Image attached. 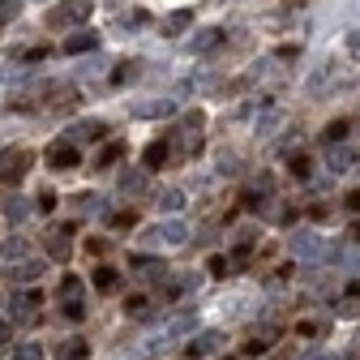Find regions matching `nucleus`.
Returning a JSON list of instances; mask_svg holds the SVG:
<instances>
[{"instance_id":"obj_35","label":"nucleus","mask_w":360,"mask_h":360,"mask_svg":"<svg viewBox=\"0 0 360 360\" xmlns=\"http://www.w3.org/2000/svg\"><path fill=\"white\" fill-rule=\"evenodd\" d=\"M120 26H150V13H129V18H120Z\"/></svg>"},{"instance_id":"obj_22","label":"nucleus","mask_w":360,"mask_h":360,"mask_svg":"<svg viewBox=\"0 0 360 360\" xmlns=\"http://www.w3.org/2000/svg\"><path fill=\"white\" fill-rule=\"evenodd\" d=\"M138 275H146V279H163V275H167V266H163V262H150V257H138Z\"/></svg>"},{"instance_id":"obj_12","label":"nucleus","mask_w":360,"mask_h":360,"mask_svg":"<svg viewBox=\"0 0 360 360\" xmlns=\"http://www.w3.org/2000/svg\"><path fill=\"white\" fill-rule=\"evenodd\" d=\"M116 185H120V193H142V189H146V172H138V167H124Z\"/></svg>"},{"instance_id":"obj_1","label":"nucleus","mask_w":360,"mask_h":360,"mask_svg":"<svg viewBox=\"0 0 360 360\" xmlns=\"http://www.w3.org/2000/svg\"><path fill=\"white\" fill-rule=\"evenodd\" d=\"M90 13H95V0H60L56 9H48V26H56V30H73V26L90 22Z\"/></svg>"},{"instance_id":"obj_8","label":"nucleus","mask_w":360,"mask_h":360,"mask_svg":"<svg viewBox=\"0 0 360 360\" xmlns=\"http://www.w3.org/2000/svg\"><path fill=\"white\" fill-rule=\"evenodd\" d=\"M292 253L296 257H322V236L318 232H296L292 236Z\"/></svg>"},{"instance_id":"obj_33","label":"nucleus","mask_w":360,"mask_h":360,"mask_svg":"<svg viewBox=\"0 0 360 360\" xmlns=\"http://www.w3.org/2000/svg\"><path fill=\"white\" fill-rule=\"evenodd\" d=\"M292 176H296V180H309V159H304V155L292 159Z\"/></svg>"},{"instance_id":"obj_2","label":"nucleus","mask_w":360,"mask_h":360,"mask_svg":"<svg viewBox=\"0 0 360 360\" xmlns=\"http://www.w3.org/2000/svg\"><path fill=\"white\" fill-rule=\"evenodd\" d=\"M26 172H30V150H22V146L0 150V180H5V185H18Z\"/></svg>"},{"instance_id":"obj_31","label":"nucleus","mask_w":360,"mask_h":360,"mask_svg":"<svg viewBox=\"0 0 360 360\" xmlns=\"http://www.w3.org/2000/svg\"><path fill=\"white\" fill-rule=\"evenodd\" d=\"M60 292H65V296H69V304H73V300L82 296V283H77V279L69 275V279H60Z\"/></svg>"},{"instance_id":"obj_15","label":"nucleus","mask_w":360,"mask_h":360,"mask_svg":"<svg viewBox=\"0 0 360 360\" xmlns=\"http://www.w3.org/2000/svg\"><path fill=\"white\" fill-rule=\"evenodd\" d=\"M13 275H18V283H34V279L43 275V262H39V257H26V262L13 270Z\"/></svg>"},{"instance_id":"obj_18","label":"nucleus","mask_w":360,"mask_h":360,"mask_svg":"<svg viewBox=\"0 0 360 360\" xmlns=\"http://www.w3.org/2000/svg\"><path fill=\"white\" fill-rule=\"evenodd\" d=\"M180 206H185V193H180V189H159V210L176 214Z\"/></svg>"},{"instance_id":"obj_5","label":"nucleus","mask_w":360,"mask_h":360,"mask_svg":"<svg viewBox=\"0 0 360 360\" xmlns=\"http://www.w3.org/2000/svg\"><path fill=\"white\" fill-rule=\"evenodd\" d=\"M150 240H163V245H185L189 240V228L180 219H167V223H159V228L150 232Z\"/></svg>"},{"instance_id":"obj_11","label":"nucleus","mask_w":360,"mask_h":360,"mask_svg":"<svg viewBox=\"0 0 360 360\" xmlns=\"http://www.w3.org/2000/svg\"><path fill=\"white\" fill-rule=\"evenodd\" d=\"M176 99H150V103H133V116H172Z\"/></svg>"},{"instance_id":"obj_30","label":"nucleus","mask_w":360,"mask_h":360,"mask_svg":"<svg viewBox=\"0 0 360 360\" xmlns=\"http://www.w3.org/2000/svg\"><path fill=\"white\" fill-rule=\"evenodd\" d=\"M95 288L99 292H112L116 288V270H95Z\"/></svg>"},{"instance_id":"obj_29","label":"nucleus","mask_w":360,"mask_h":360,"mask_svg":"<svg viewBox=\"0 0 360 360\" xmlns=\"http://www.w3.org/2000/svg\"><path fill=\"white\" fill-rule=\"evenodd\" d=\"M13 360H43V347H39V343H22V347L13 352Z\"/></svg>"},{"instance_id":"obj_25","label":"nucleus","mask_w":360,"mask_h":360,"mask_svg":"<svg viewBox=\"0 0 360 360\" xmlns=\"http://www.w3.org/2000/svg\"><path fill=\"white\" fill-rule=\"evenodd\" d=\"M167 159V142H155V146H146V167H159Z\"/></svg>"},{"instance_id":"obj_24","label":"nucleus","mask_w":360,"mask_h":360,"mask_svg":"<svg viewBox=\"0 0 360 360\" xmlns=\"http://www.w3.org/2000/svg\"><path fill=\"white\" fill-rule=\"evenodd\" d=\"M18 13H22V0H0V30H5Z\"/></svg>"},{"instance_id":"obj_38","label":"nucleus","mask_w":360,"mask_h":360,"mask_svg":"<svg viewBox=\"0 0 360 360\" xmlns=\"http://www.w3.org/2000/svg\"><path fill=\"white\" fill-rule=\"evenodd\" d=\"M65 356H73V360H77V356H86V343H69V347H65Z\"/></svg>"},{"instance_id":"obj_34","label":"nucleus","mask_w":360,"mask_h":360,"mask_svg":"<svg viewBox=\"0 0 360 360\" xmlns=\"http://www.w3.org/2000/svg\"><path fill=\"white\" fill-rule=\"evenodd\" d=\"M279 120H283V116H279V112H266V116H262V120H257V133H270V129H275V124H279Z\"/></svg>"},{"instance_id":"obj_16","label":"nucleus","mask_w":360,"mask_h":360,"mask_svg":"<svg viewBox=\"0 0 360 360\" xmlns=\"http://www.w3.org/2000/svg\"><path fill=\"white\" fill-rule=\"evenodd\" d=\"M34 304H43V300H39V292H26V296H18V300H13V318H18V322H22V318H30V313H34Z\"/></svg>"},{"instance_id":"obj_21","label":"nucleus","mask_w":360,"mask_h":360,"mask_svg":"<svg viewBox=\"0 0 360 360\" xmlns=\"http://www.w3.org/2000/svg\"><path fill=\"white\" fill-rule=\"evenodd\" d=\"M138 73H142V69H138V60H120V65L112 69V82H116V86H124V82H133Z\"/></svg>"},{"instance_id":"obj_7","label":"nucleus","mask_w":360,"mask_h":360,"mask_svg":"<svg viewBox=\"0 0 360 360\" xmlns=\"http://www.w3.org/2000/svg\"><path fill=\"white\" fill-rule=\"evenodd\" d=\"M99 48V34L95 30H73L69 39H65V52L69 56H82V52H95Z\"/></svg>"},{"instance_id":"obj_20","label":"nucleus","mask_w":360,"mask_h":360,"mask_svg":"<svg viewBox=\"0 0 360 360\" xmlns=\"http://www.w3.org/2000/svg\"><path fill=\"white\" fill-rule=\"evenodd\" d=\"M343 133H347V120H335L322 129V146H343Z\"/></svg>"},{"instance_id":"obj_14","label":"nucleus","mask_w":360,"mask_h":360,"mask_svg":"<svg viewBox=\"0 0 360 360\" xmlns=\"http://www.w3.org/2000/svg\"><path fill=\"white\" fill-rule=\"evenodd\" d=\"M223 43V30H198L193 34V52H214Z\"/></svg>"},{"instance_id":"obj_40","label":"nucleus","mask_w":360,"mask_h":360,"mask_svg":"<svg viewBox=\"0 0 360 360\" xmlns=\"http://www.w3.org/2000/svg\"><path fill=\"white\" fill-rule=\"evenodd\" d=\"M352 236H356V240H360V223H356V232H352Z\"/></svg>"},{"instance_id":"obj_6","label":"nucleus","mask_w":360,"mask_h":360,"mask_svg":"<svg viewBox=\"0 0 360 360\" xmlns=\"http://www.w3.org/2000/svg\"><path fill=\"white\" fill-rule=\"evenodd\" d=\"M103 133H108L103 120H77L69 129V142H103Z\"/></svg>"},{"instance_id":"obj_9","label":"nucleus","mask_w":360,"mask_h":360,"mask_svg":"<svg viewBox=\"0 0 360 360\" xmlns=\"http://www.w3.org/2000/svg\"><path fill=\"white\" fill-rule=\"evenodd\" d=\"M352 163H356V155H352L347 146H326V172H330V176L352 172Z\"/></svg>"},{"instance_id":"obj_28","label":"nucleus","mask_w":360,"mask_h":360,"mask_svg":"<svg viewBox=\"0 0 360 360\" xmlns=\"http://www.w3.org/2000/svg\"><path fill=\"white\" fill-rule=\"evenodd\" d=\"M26 214H30V202H26V198H13V202H9V219H13V223H22Z\"/></svg>"},{"instance_id":"obj_17","label":"nucleus","mask_w":360,"mask_h":360,"mask_svg":"<svg viewBox=\"0 0 360 360\" xmlns=\"http://www.w3.org/2000/svg\"><path fill=\"white\" fill-rule=\"evenodd\" d=\"M193 322H198L193 313H176V318L163 326V339H167V335H185V330H193Z\"/></svg>"},{"instance_id":"obj_23","label":"nucleus","mask_w":360,"mask_h":360,"mask_svg":"<svg viewBox=\"0 0 360 360\" xmlns=\"http://www.w3.org/2000/svg\"><path fill=\"white\" fill-rule=\"evenodd\" d=\"M219 347V335H198V343H189V356H210Z\"/></svg>"},{"instance_id":"obj_26","label":"nucleus","mask_w":360,"mask_h":360,"mask_svg":"<svg viewBox=\"0 0 360 360\" xmlns=\"http://www.w3.org/2000/svg\"><path fill=\"white\" fill-rule=\"evenodd\" d=\"M77 210H82V214H86V210H90V214H99V210H103V198H95V193H82V198H77Z\"/></svg>"},{"instance_id":"obj_39","label":"nucleus","mask_w":360,"mask_h":360,"mask_svg":"<svg viewBox=\"0 0 360 360\" xmlns=\"http://www.w3.org/2000/svg\"><path fill=\"white\" fill-rule=\"evenodd\" d=\"M5 339H9V322H5V318H0V343H5Z\"/></svg>"},{"instance_id":"obj_13","label":"nucleus","mask_w":360,"mask_h":360,"mask_svg":"<svg viewBox=\"0 0 360 360\" xmlns=\"http://www.w3.org/2000/svg\"><path fill=\"white\" fill-rule=\"evenodd\" d=\"M69 223H65V228H52L48 232V249H52V257H69Z\"/></svg>"},{"instance_id":"obj_36","label":"nucleus","mask_w":360,"mask_h":360,"mask_svg":"<svg viewBox=\"0 0 360 360\" xmlns=\"http://www.w3.org/2000/svg\"><path fill=\"white\" fill-rule=\"evenodd\" d=\"M266 347H270V339H249V343H245V352H249V356H262Z\"/></svg>"},{"instance_id":"obj_32","label":"nucleus","mask_w":360,"mask_h":360,"mask_svg":"<svg viewBox=\"0 0 360 360\" xmlns=\"http://www.w3.org/2000/svg\"><path fill=\"white\" fill-rule=\"evenodd\" d=\"M116 159H124V146H116V142H112V146L103 150V159H99V163H103V167H112Z\"/></svg>"},{"instance_id":"obj_27","label":"nucleus","mask_w":360,"mask_h":360,"mask_svg":"<svg viewBox=\"0 0 360 360\" xmlns=\"http://www.w3.org/2000/svg\"><path fill=\"white\" fill-rule=\"evenodd\" d=\"M146 304H150L146 296H129V300H124V309H129V318H146Z\"/></svg>"},{"instance_id":"obj_4","label":"nucleus","mask_w":360,"mask_h":360,"mask_svg":"<svg viewBox=\"0 0 360 360\" xmlns=\"http://www.w3.org/2000/svg\"><path fill=\"white\" fill-rule=\"evenodd\" d=\"M48 163H52L56 172L77 167V146H73V142H52V146H48Z\"/></svg>"},{"instance_id":"obj_3","label":"nucleus","mask_w":360,"mask_h":360,"mask_svg":"<svg viewBox=\"0 0 360 360\" xmlns=\"http://www.w3.org/2000/svg\"><path fill=\"white\" fill-rule=\"evenodd\" d=\"M343 82V65H335V60H326V65H318V69H313L309 73V82H304V90H309V95H322V90L326 86H339Z\"/></svg>"},{"instance_id":"obj_37","label":"nucleus","mask_w":360,"mask_h":360,"mask_svg":"<svg viewBox=\"0 0 360 360\" xmlns=\"http://www.w3.org/2000/svg\"><path fill=\"white\" fill-rule=\"evenodd\" d=\"M347 52H352V56H360V26L347 34Z\"/></svg>"},{"instance_id":"obj_41","label":"nucleus","mask_w":360,"mask_h":360,"mask_svg":"<svg viewBox=\"0 0 360 360\" xmlns=\"http://www.w3.org/2000/svg\"><path fill=\"white\" fill-rule=\"evenodd\" d=\"M228 360H232V356H228Z\"/></svg>"},{"instance_id":"obj_19","label":"nucleus","mask_w":360,"mask_h":360,"mask_svg":"<svg viewBox=\"0 0 360 360\" xmlns=\"http://www.w3.org/2000/svg\"><path fill=\"white\" fill-rule=\"evenodd\" d=\"M0 257H5V262H18V257H26V236H9L5 245H0Z\"/></svg>"},{"instance_id":"obj_10","label":"nucleus","mask_w":360,"mask_h":360,"mask_svg":"<svg viewBox=\"0 0 360 360\" xmlns=\"http://www.w3.org/2000/svg\"><path fill=\"white\" fill-rule=\"evenodd\" d=\"M189 26H193V13H189V9H176V13H167V18L159 22V30H163L167 39H176V34H185Z\"/></svg>"}]
</instances>
